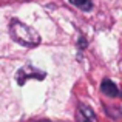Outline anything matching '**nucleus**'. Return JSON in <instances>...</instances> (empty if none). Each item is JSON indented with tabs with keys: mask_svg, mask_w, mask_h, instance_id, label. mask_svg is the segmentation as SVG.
Masks as SVG:
<instances>
[{
	"mask_svg": "<svg viewBox=\"0 0 122 122\" xmlns=\"http://www.w3.org/2000/svg\"><path fill=\"white\" fill-rule=\"evenodd\" d=\"M70 3L77 6L82 11H91L93 9V2L91 0H70Z\"/></svg>",
	"mask_w": 122,
	"mask_h": 122,
	"instance_id": "5",
	"label": "nucleus"
},
{
	"mask_svg": "<svg viewBox=\"0 0 122 122\" xmlns=\"http://www.w3.org/2000/svg\"><path fill=\"white\" fill-rule=\"evenodd\" d=\"M76 121L77 122H97V117H96V113L90 105L81 104L77 107V111H76Z\"/></svg>",
	"mask_w": 122,
	"mask_h": 122,
	"instance_id": "3",
	"label": "nucleus"
},
{
	"mask_svg": "<svg viewBox=\"0 0 122 122\" xmlns=\"http://www.w3.org/2000/svg\"><path fill=\"white\" fill-rule=\"evenodd\" d=\"M46 77V73L42 71V70L36 68V66H33L31 63H26V65H23L22 68H19V71L15 73V82L19 83V85H25L30 79H36V81H43V79Z\"/></svg>",
	"mask_w": 122,
	"mask_h": 122,
	"instance_id": "2",
	"label": "nucleus"
},
{
	"mask_svg": "<svg viewBox=\"0 0 122 122\" xmlns=\"http://www.w3.org/2000/svg\"><path fill=\"white\" fill-rule=\"evenodd\" d=\"M9 34H11L14 42L28 48L37 46L40 43V34L34 28L25 25L23 22L17 20V19H12L9 22Z\"/></svg>",
	"mask_w": 122,
	"mask_h": 122,
	"instance_id": "1",
	"label": "nucleus"
},
{
	"mask_svg": "<svg viewBox=\"0 0 122 122\" xmlns=\"http://www.w3.org/2000/svg\"><path fill=\"white\" fill-rule=\"evenodd\" d=\"M101 91L108 97H117L119 96V88L116 86V83L110 79H104L101 83Z\"/></svg>",
	"mask_w": 122,
	"mask_h": 122,
	"instance_id": "4",
	"label": "nucleus"
},
{
	"mask_svg": "<svg viewBox=\"0 0 122 122\" xmlns=\"http://www.w3.org/2000/svg\"><path fill=\"white\" fill-rule=\"evenodd\" d=\"M77 48H79V51H81V53H82V51L86 48V39H85L83 36H79V40H77Z\"/></svg>",
	"mask_w": 122,
	"mask_h": 122,
	"instance_id": "6",
	"label": "nucleus"
}]
</instances>
